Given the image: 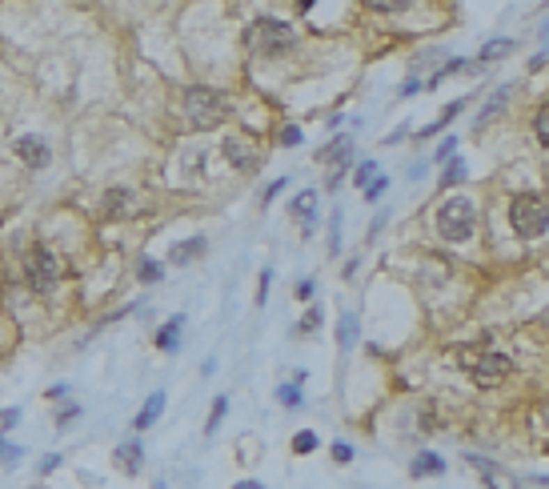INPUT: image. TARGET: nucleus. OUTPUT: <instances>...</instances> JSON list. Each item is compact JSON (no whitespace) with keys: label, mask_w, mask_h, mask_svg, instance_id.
<instances>
[{"label":"nucleus","mask_w":549,"mask_h":489,"mask_svg":"<svg viewBox=\"0 0 549 489\" xmlns=\"http://www.w3.org/2000/svg\"><path fill=\"white\" fill-rule=\"evenodd\" d=\"M229 413V401L225 397H217L212 401V413H209V425H205V433H217V425H221V417Z\"/></svg>","instance_id":"25"},{"label":"nucleus","mask_w":549,"mask_h":489,"mask_svg":"<svg viewBox=\"0 0 549 489\" xmlns=\"http://www.w3.org/2000/svg\"><path fill=\"white\" fill-rule=\"evenodd\" d=\"M353 341H357V321H353V313H345L341 325H337V345L341 349H349Z\"/></svg>","instance_id":"21"},{"label":"nucleus","mask_w":549,"mask_h":489,"mask_svg":"<svg viewBox=\"0 0 549 489\" xmlns=\"http://www.w3.org/2000/svg\"><path fill=\"white\" fill-rule=\"evenodd\" d=\"M333 461H353V449L341 441V445H333Z\"/></svg>","instance_id":"34"},{"label":"nucleus","mask_w":549,"mask_h":489,"mask_svg":"<svg viewBox=\"0 0 549 489\" xmlns=\"http://www.w3.org/2000/svg\"><path fill=\"white\" fill-rule=\"evenodd\" d=\"M437 473H445V461L437 453H417L413 457V477H437Z\"/></svg>","instance_id":"12"},{"label":"nucleus","mask_w":549,"mask_h":489,"mask_svg":"<svg viewBox=\"0 0 549 489\" xmlns=\"http://www.w3.org/2000/svg\"><path fill=\"white\" fill-rule=\"evenodd\" d=\"M281 141H285V145H297V141H301V129H285L281 132Z\"/></svg>","instance_id":"36"},{"label":"nucleus","mask_w":549,"mask_h":489,"mask_svg":"<svg viewBox=\"0 0 549 489\" xmlns=\"http://www.w3.org/2000/svg\"><path fill=\"white\" fill-rule=\"evenodd\" d=\"M4 345H8V341H4V325H0V353H4Z\"/></svg>","instance_id":"40"},{"label":"nucleus","mask_w":549,"mask_h":489,"mask_svg":"<svg viewBox=\"0 0 549 489\" xmlns=\"http://www.w3.org/2000/svg\"><path fill=\"white\" fill-rule=\"evenodd\" d=\"M297 297H313V281H301V285H297Z\"/></svg>","instance_id":"37"},{"label":"nucleus","mask_w":549,"mask_h":489,"mask_svg":"<svg viewBox=\"0 0 549 489\" xmlns=\"http://www.w3.org/2000/svg\"><path fill=\"white\" fill-rule=\"evenodd\" d=\"M225 97L217 93V88H189V97H185V113H189V125L193 129H217L221 121H225Z\"/></svg>","instance_id":"5"},{"label":"nucleus","mask_w":549,"mask_h":489,"mask_svg":"<svg viewBox=\"0 0 549 489\" xmlns=\"http://www.w3.org/2000/svg\"><path fill=\"white\" fill-rule=\"evenodd\" d=\"M233 489H265V486H261V481H237Z\"/></svg>","instance_id":"38"},{"label":"nucleus","mask_w":549,"mask_h":489,"mask_svg":"<svg viewBox=\"0 0 549 489\" xmlns=\"http://www.w3.org/2000/svg\"><path fill=\"white\" fill-rule=\"evenodd\" d=\"M225 161L233 164V169H241V173H253V169H257L261 164V157H257V148L249 145V141H245V137H225Z\"/></svg>","instance_id":"8"},{"label":"nucleus","mask_w":549,"mask_h":489,"mask_svg":"<svg viewBox=\"0 0 549 489\" xmlns=\"http://www.w3.org/2000/svg\"><path fill=\"white\" fill-rule=\"evenodd\" d=\"M297 45V36L285 20H273V17H261L249 24V49L261 52V56H285V52Z\"/></svg>","instance_id":"4"},{"label":"nucleus","mask_w":549,"mask_h":489,"mask_svg":"<svg viewBox=\"0 0 549 489\" xmlns=\"http://www.w3.org/2000/svg\"><path fill=\"white\" fill-rule=\"evenodd\" d=\"M365 4H369L373 13H405L413 0H365Z\"/></svg>","instance_id":"24"},{"label":"nucleus","mask_w":549,"mask_h":489,"mask_svg":"<svg viewBox=\"0 0 549 489\" xmlns=\"http://www.w3.org/2000/svg\"><path fill=\"white\" fill-rule=\"evenodd\" d=\"M533 481H537V486H549V477H533Z\"/></svg>","instance_id":"41"},{"label":"nucleus","mask_w":549,"mask_h":489,"mask_svg":"<svg viewBox=\"0 0 549 489\" xmlns=\"http://www.w3.org/2000/svg\"><path fill=\"white\" fill-rule=\"evenodd\" d=\"M533 132H537V141L549 148V104L537 109V116H533Z\"/></svg>","instance_id":"23"},{"label":"nucleus","mask_w":549,"mask_h":489,"mask_svg":"<svg viewBox=\"0 0 549 489\" xmlns=\"http://www.w3.org/2000/svg\"><path fill=\"white\" fill-rule=\"evenodd\" d=\"M321 325V309H309L301 321H297V333H313V329Z\"/></svg>","instance_id":"30"},{"label":"nucleus","mask_w":549,"mask_h":489,"mask_svg":"<svg viewBox=\"0 0 549 489\" xmlns=\"http://www.w3.org/2000/svg\"><path fill=\"white\" fill-rule=\"evenodd\" d=\"M509 93H513V84H501L497 93L489 97V104H485V109H481V116H477V129H481V125L489 121V116H497V113H501V104L509 100Z\"/></svg>","instance_id":"17"},{"label":"nucleus","mask_w":549,"mask_h":489,"mask_svg":"<svg viewBox=\"0 0 549 489\" xmlns=\"http://www.w3.org/2000/svg\"><path fill=\"white\" fill-rule=\"evenodd\" d=\"M329 253H341V212L329 217Z\"/></svg>","instance_id":"27"},{"label":"nucleus","mask_w":549,"mask_h":489,"mask_svg":"<svg viewBox=\"0 0 549 489\" xmlns=\"http://www.w3.org/2000/svg\"><path fill=\"white\" fill-rule=\"evenodd\" d=\"M461 369L469 373L473 385H481V389H497L505 377L513 373V361L505 357V353H493V349H461Z\"/></svg>","instance_id":"1"},{"label":"nucleus","mask_w":549,"mask_h":489,"mask_svg":"<svg viewBox=\"0 0 549 489\" xmlns=\"http://www.w3.org/2000/svg\"><path fill=\"white\" fill-rule=\"evenodd\" d=\"M373 173H377V164H373V161H361V164H357V173H353V185H361V189H365V180H369Z\"/></svg>","instance_id":"31"},{"label":"nucleus","mask_w":549,"mask_h":489,"mask_svg":"<svg viewBox=\"0 0 549 489\" xmlns=\"http://www.w3.org/2000/svg\"><path fill=\"white\" fill-rule=\"evenodd\" d=\"M201 253H205V241L196 237V241H180L177 249L169 253V261H173V265H189V261H196Z\"/></svg>","instance_id":"13"},{"label":"nucleus","mask_w":549,"mask_h":489,"mask_svg":"<svg viewBox=\"0 0 549 489\" xmlns=\"http://www.w3.org/2000/svg\"><path fill=\"white\" fill-rule=\"evenodd\" d=\"M277 397H281V405H289V409L301 405V389H297V385H281V389H277Z\"/></svg>","instance_id":"29"},{"label":"nucleus","mask_w":549,"mask_h":489,"mask_svg":"<svg viewBox=\"0 0 549 489\" xmlns=\"http://www.w3.org/2000/svg\"><path fill=\"white\" fill-rule=\"evenodd\" d=\"M473 228H477V212H473V201H465V196H449V201L437 209V233H441L445 241L461 244L473 237Z\"/></svg>","instance_id":"3"},{"label":"nucleus","mask_w":549,"mask_h":489,"mask_svg":"<svg viewBox=\"0 0 549 489\" xmlns=\"http://www.w3.org/2000/svg\"><path fill=\"white\" fill-rule=\"evenodd\" d=\"M469 465L477 469V477H481L489 489H517V477L509 469H501L497 461H489V457H477V453H469Z\"/></svg>","instance_id":"7"},{"label":"nucleus","mask_w":549,"mask_h":489,"mask_svg":"<svg viewBox=\"0 0 549 489\" xmlns=\"http://www.w3.org/2000/svg\"><path fill=\"white\" fill-rule=\"evenodd\" d=\"M116 461L125 465V473H137V469H141V441L121 445V449H116Z\"/></svg>","instance_id":"18"},{"label":"nucleus","mask_w":549,"mask_h":489,"mask_svg":"<svg viewBox=\"0 0 549 489\" xmlns=\"http://www.w3.org/2000/svg\"><path fill=\"white\" fill-rule=\"evenodd\" d=\"M269 277H273V273H261V289H257V305H265V293H269Z\"/></svg>","instance_id":"35"},{"label":"nucleus","mask_w":549,"mask_h":489,"mask_svg":"<svg viewBox=\"0 0 549 489\" xmlns=\"http://www.w3.org/2000/svg\"><path fill=\"white\" fill-rule=\"evenodd\" d=\"M389 189V180L385 177H377V185H365V201H377V196Z\"/></svg>","instance_id":"32"},{"label":"nucleus","mask_w":549,"mask_h":489,"mask_svg":"<svg viewBox=\"0 0 549 489\" xmlns=\"http://www.w3.org/2000/svg\"><path fill=\"white\" fill-rule=\"evenodd\" d=\"M349 148H353V137H337L329 148H321L317 153V161H325V164H333V161H349Z\"/></svg>","instance_id":"14"},{"label":"nucleus","mask_w":549,"mask_h":489,"mask_svg":"<svg viewBox=\"0 0 549 489\" xmlns=\"http://www.w3.org/2000/svg\"><path fill=\"white\" fill-rule=\"evenodd\" d=\"M509 225H513V233L525 237V241L541 237L549 228V205L533 193H517L513 201H509Z\"/></svg>","instance_id":"2"},{"label":"nucleus","mask_w":549,"mask_h":489,"mask_svg":"<svg viewBox=\"0 0 549 489\" xmlns=\"http://www.w3.org/2000/svg\"><path fill=\"white\" fill-rule=\"evenodd\" d=\"M180 329H185V313H177V317H169L161 325V333H157V345H161L164 353H173L177 349V337H180Z\"/></svg>","instance_id":"10"},{"label":"nucleus","mask_w":549,"mask_h":489,"mask_svg":"<svg viewBox=\"0 0 549 489\" xmlns=\"http://www.w3.org/2000/svg\"><path fill=\"white\" fill-rule=\"evenodd\" d=\"M509 52H513V40H489V45H481V52H477V65H493V61L509 56Z\"/></svg>","instance_id":"15"},{"label":"nucleus","mask_w":549,"mask_h":489,"mask_svg":"<svg viewBox=\"0 0 549 489\" xmlns=\"http://www.w3.org/2000/svg\"><path fill=\"white\" fill-rule=\"evenodd\" d=\"M161 409H164V393H153V397L145 401V409L137 413V429H148V425L161 417Z\"/></svg>","instance_id":"16"},{"label":"nucleus","mask_w":549,"mask_h":489,"mask_svg":"<svg viewBox=\"0 0 549 489\" xmlns=\"http://www.w3.org/2000/svg\"><path fill=\"white\" fill-rule=\"evenodd\" d=\"M461 180H465V161H461V157H449V161H445V173H441V185L449 189V185H461Z\"/></svg>","instance_id":"19"},{"label":"nucleus","mask_w":549,"mask_h":489,"mask_svg":"<svg viewBox=\"0 0 549 489\" xmlns=\"http://www.w3.org/2000/svg\"><path fill=\"white\" fill-rule=\"evenodd\" d=\"M461 109H465V100H453V104H445V109H441V121H437V125H429V129H421V137H433L437 129H445V125H449L453 116L461 113Z\"/></svg>","instance_id":"22"},{"label":"nucleus","mask_w":549,"mask_h":489,"mask_svg":"<svg viewBox=\"0 0 549 489\" xmlns=\"http://www.w3.org/2000/svg\"><path fill=\"white\" fill-rule=\"evenodd\" d=\"M297 4H301V8H305V13H309V8H313V0H297Z\"/></svg>","instance_id":"39"},{"label":"nucleus","mask_w":549,"mask_h":489,"mask_svg":"<svg viewBox=\"0 0 549 489\" xmlns=\"http://www.w3.org/2000/svg\"><path fill=\"white\" fill-rule=\"evenodd\" d=\"M453 148H457V141H453V137H449V141H441V148H437V161H449Z\"/></svg>","instance_id":"33"},{"label":"nucleus","mask_w":549,"mask_h":489,"mask_svg":"<svg viewBox=\"0 0 549 489\" xmlns=\"http://www.w3.org/2000/svg\"><path fill=\"white\" fill-rule=\"evenodd\" d=\"M17 153H20V161L33 164V169H45V164H49V145H45L40 137H20Z\"/></svg>","instance_id":"9"},{"label":"nucleus","mask_w":549,"mask_h":489,"mask_svg":"<svg viewBox=\"0 0 549 489\" xmlns=\"http://www.w3.org/2000/svg\"><path fill=\"white\" fill-rule=\"evenodd\" d=\"M137 273H141V281H161L164 277V269L157 261H153V257H145V261H141V269H137Z\"/></svg>","instance_id":"28"},{"label":"nucleus","mask_w":549,"mask_h":489,"mask_svg":"<svg viewBox=\"0 0 549 489\" xmlns=\"http://www.w3.org/2000/svg\"><path fill=\"white\" fill-rule=\"evenodd\" d=\"M546 421H549V413H546Z\"/></svg>","instance_id":"42"},{"label":"nucleus","mask_w":549,"mask_h":489,"mask_svg":"<svg viewBox=\"0 0 549 489\" xmlns=\"http://www.w3.org/2000/svg\"><path fill=\"white\" fill-rule=\"evenodd\" d=\"M132 205V196L125 189H113V193L105 196V212H113V217H125V209Z\"/></svg>","instance_id":"20"},{"label":"nucleus","mask_w":549,"mask_h":489,"mask_svg":"<svg viewBox=\"0 0 549 489\" xmlns=\"http://www.w3.org/2000/svg\"><path fill=\"white\" fill-rule=\"evenodd\" d=\"M24 273H29V285H33L36 293H52L56 281H61V265H56V257H52L45 244H36L33 253H29V261H24Z\"/></svg>","instance_id":"6"},{"label":"nucleus","mask_w":549,"mask_h":489,"mask_svg":"<svg viewBox=\"0 0 549 489\" xmlns=\"http://www.w3.org/2000/svg\"><path fill=\"white\" fill-rule=\"evenodd\" d=\"M293 449H297V453H313V449H317V433H309V429H301V433L293 437Z\"/></svg>","instance_id":"26"},{"label":"nucleus","mask_w":549,"mask_h":489,"mask_svg":"<svg viewBox=\"0 0 549 489\" xmlns=\"http://www.w3.org/2000/svg\"><path fill=\"white\" fill-rule=\"evenodd\" d=\"M313 209H317V193H313V189L297 193V196H293V205H289V212H293V217H301V221H305V228H309V221H313Z\"/></svg>","instance_id":"11"}]
</instances>
